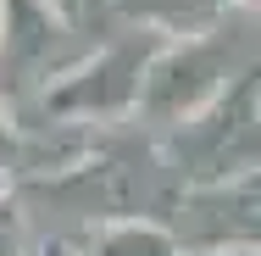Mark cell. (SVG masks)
I'll list each match as a JSON object with an SVG mask.
<instances>
[{
  "label": "cell",
  "instance_id": "5",
  "mask_svg": "<svg viewBox=\"0 0 261 256\" xmlns=\"http://www.w3.org/2000/svg\"><path fill=\"white\" fill-rule=\"evenodd\" d=\"M117 6H122V11H134V17L167 22V28H195V22H206L222 0H117Z\"/></svg>",
  "mask_w": 261,
  "mask_h": 256
},
{
  "label": "cell",
  "instance_id": "9",
  "mask_svg": "<svg viewBox=\"0 0 261 256\" xmlns=\"http://www.w3.org/2000/svg\"><path fill=\"white\" fill-rule=\"evenodd\" d=\"M45 256H67V251H61V245H50V251H45Z\"/></svg>",
  "mask_w": 261,
  "mask_h": 256
},
{
  "label": "cell",
  "instance_id": "4",
  "mask_svg": "<svg viewBox=\"0 0 261 256\" xmlns=\"http://www.w3.org/2000/svg\"><path fill=\"white\" fill-rule=\"evenodd\" d=\"M61 51V22L50 17L45 0H6V22H0V84H34L45 67H56Z\"/></svg>",
  "mask_w": 261,
  "mask_h": 256
},
{
  "label": "cell",
  "instance_id": "3",
  "mask_svg": "<svg viewBox=\"0 0 261 256\" xmlns=\"http://www.w3.org/2000/svg\"><path fill=\"white\" fill-rule=\"evenodd\" d=\"M222 78H228V56L206 45V39H189L178 56H167L161 67H150L139 101L150 117H189L200 101L222 95Z\"/></svg>",
  "mask_w": 261,
  "mask_h": 256
},
{
  "label": "cell",
  "instance_id": "6",
  "mask_svg": "<svg viewBox=\"0 0 261 256\" xmlns=\"http://www.w3.org/2000/svg\"><path fill=\"white\" fill-rule=\"evenodd\" d=\"M100 256H178V245L161 228L128 223V228H106L100 234Z\"/></svg>",
  "mask_w": 261,
  "mask_h": 256
},
{
  "label": "cell",
  "instance_id": "2",
  "mask_svg": "<svg viewBox=\"0 0 261 256\" xmlns=\"http://www.w3.org/2000/svg\"><path fill=\"white\" fill-rule=\"evenodd\" d=\"M145 56H150V39H139V45H111V51H100L89 67H78L61 89H50L45 106L61 111V117L122 111L128 101H139V89H145Z\"/></svg>",
  "mask_w": 261,
  "mask_h": 256
},
{
  "label": "cell",
  "instance_id": "10",
  "mask_svg": "<svg viewBox=\"0 0 261 256\" xmlns=\"http://www.w3.org/2000/svg\"><path fill=\"white\" fill-rule=\"evenodd\" d=\"M250 6H256V11H261V0H250Z\"/></svg>",
  "mask_w": 261,
  "mask_h": 256
},
{
  "label": "cell",
  "instance_id": "7",
  "mask_svg": "<svg viewBox=\"0 0 261 256\" xmlns=\"http://www.w3.org/2000/svg\"><path fill=\"white\" fill-rule=\"evenodd\" d=\"M0 256H22V223L11 217L6 201H0Z\"/></svg>",
  "mask_w": 261,
  "mask_h": 256
},
{
  "label": "cell",
  "instance_id": "8",
  "mask_svg": "<svg viewBox=\"0 0 261 256\" xmlns=\"http://www.w3.org/2000/svg\"><path fill=\"white\" fill-rule=\"evenodd\" d=\"M200 256H261V245H228V251H200Z\"/></svg>",
  "mask_w": 261,
  "mask_h": 256
},
{
  "label": "cell",
  "instance_id": "1",
  "mask_svg": "<svg viewBox=\"0 0 261 256\" xmlns=\"http://www.w3.org/2000/svg\"><path fill=\"white\" fill-rule=\"evenodd\" d=\"M178 240L195 251L261 245V167L239 178H211L178 201Z\"/></svg>",
  "mask_w": 261,
  "mask_h": 256
}]
</instances>
